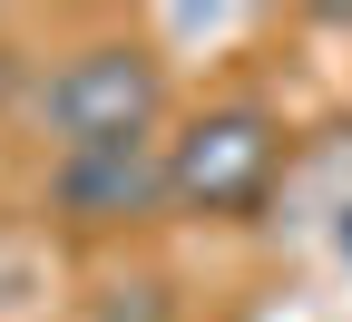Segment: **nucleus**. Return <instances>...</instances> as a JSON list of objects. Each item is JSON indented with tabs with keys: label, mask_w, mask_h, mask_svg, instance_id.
<instances>
[{
	"label": "nucleus",
	"mask_w": 352,
	"mask_h": 322,
	"mask_svg": "<svg viewBox=\"0 0 352 322\" xmlns=\"http://www.w3.org/2000/svg\"><path fill=\"white\" fill-rule=\"evenodd\" d=\"M50 205L69 225H138L166 205V157L157 147H88L50 166Z\"/></svg>",
	"instance_id": "7ed1b4c3"
},
{
	"label": "nucleus",
	"mask_w": 352,
	"mask_h": 322,
	"mask_svg": "<svg viewBox=\"0 0 352 322\" xmlns=\"http://www.w3.org/2000/svg\"><path fill=\"white\" fill-rule=\"evenodd\" d=\"M274 157H284V137H274L264 108H206V117L166 147V205L245 215L264 186H274Z\"/></svg>",
	"instance_id": "f03ea898"
},
{
	"label": "nucleus",
	"mask_w": 352,
	"mask_h": 322,
	"mask_svg": "<svg viewBox=\"0 0 352 322\" xmlns=\"http://www.w3.org/2000/svg\"><path fill=\"white\" fill-rule=\"evenodd\" d=\"M166 108V78L147 49H127V39H98V49H78L50 69L39 88V127L59 137V157H88V147H147V127Z\"/></svg>",
	"instance_id": "f257e3e1"
},
{
	"label": "nucleus",
	"mask_w": 352,
	"mask_h": 322,
	"mask_svg": "<svg viewBox=\"0 0 352 322\" xmlns=\"http://www.w3.org/2000/svg\"><path fill=\"white\" fill-rule=\"evenodd\" d=\"M342 254H352V215H342Z\"/></svg>",
	"instance_id": "20e7f679"
}]
</instances>
